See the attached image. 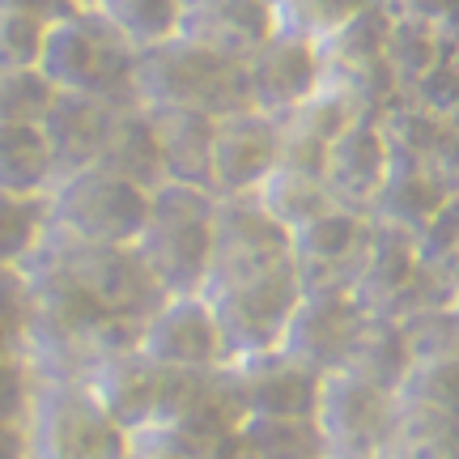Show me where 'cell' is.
<instances>
[{
    "mask_svg": "<svg viewBox=\"0 0 459 459\" xmlns=\"http://www.w3.org/2000/svg\"><path fill=\"white\" fill-rule=\"evenodd\" d=\"M344 370L395 395L400 387H404L409 370H412V349H409V332H404V324L383 319V315H370Z\"/></svg>",
    "mask_w": 459,
    "mask_h": 459,
    "instance_id": "484cf974",
    "label": "cell"
},
{
    "mask_svg": "<svg viewBox=\"0 0 459 459\" xmlns=\"http://www.w3.org/2000/svg\"><path fill=\"white\" fill-rule=\"evenodd\" d=\"M281 162V119L255 107L217 119L213 196H255Z\"/></svg>",
    "mask_w": 459,
    "mask_h": 459,
    "instance_id": "5bb4252c",
    "label": "cell"
},
{
    "mask_svg": "<svg viewBox=\"0 0 459 459\" xmlns=\"http://www.w3.org/2000/svg\"><path fill=\"white\" fill-rule=\"evenodd\" d=\"M94 9H99L136 51L175 39V34L183 30V13H187L183 0H99Z\"/></svg>",
    "mask_w": 459,
    "mask_h": 459,
    "instance_id": "f1b7e54d",
    "label": "cell"
},
{
    "mask_svg": "<svg viewBox=\"0 0 459 459\" xmlns=\"http://www.w3.org/2000/svg\"><path fill=\"white\" fill-rule=\"evenodd\" d=\"M128 459H153V455H145V451H132V455Z\"/></svg>",
    "mask_w": 459,
    "mask_h": 459,
    "instance_id": "7dc6e473",
    "label": "cell"
},
{
    "mask_svg": "<svg viewBox=\"0 0 459 459\" xmlns=\"http://www.w3.org/2000/svg\"><path fill=\"white\" fill-rule=\"evenodd\" d=\"M56 94L43 68H0V124H43Z\"/></svg>",
    "mask_w": 459,
    "mask_h": 459,
    "instance_id": "d6a6232c",
    "label": "cell"
},
{
    "mask_svg": "<svg viewBox=\"0 0 459 459\" xmlns=\"http://www.w3.org/2000/svg\"><path fill=\"white\" fill-rule=\"evenodd\" d=\"M395 4H404L409 13L426 17V22L443 34L446 43H451V39H459V0H395Z\"/></svg>",
    "mask_w": 459,
    "mask_h": 459,
    "instance_id": "f35d334b",
    "label": "cell"
},
{
    "mask_svg": "<svg viewBox=\"0 0 459 459\" xmlns=\"http://www.w3.org/2000/svg\"><path fill=\"white\" fill-rule=\"evenodd\" d=\"M56 187V166L43 124H0V192L48 196Z\"/></svg>",
    "mask_w": 459,
    "mask_h": 459,
    "instance_id": "d4e9b609",
    "label": "cell"
},
{
    "mask_svg": "<svg viewBox=\"0 0 459 459\" xmlns=\"http://www.w3.org/2000/svg\"><path fill=\"white\" fill-rule=\"evenodd\" d=\"M213 217L217 196L209 187L162 183L149 196V217L136 238V251L145 255L149 273L162 281L170 298L204 290L209 255H213Z\"/></svg>",
    "mask_w": 459,
    "mask_h": 459,
    "instance_id": "3957f363",
    "label": "cell"
},
{
    "mask_svg": "<svg viewBox=\"0 0 459 459\" xmlns=\"http://www.w3.org/2000/svg\"><path fill=\"white\" fill-rule=\"evenodd\" d=\"M234 370L243 383L247 417H315L319 409L324 375H315L311 366H302L281 349L234 361Z\"/></svg>",
    "mask_w": 459,
    "mask_h": 459,
    "instance_id": "2e32d148",
    "label": "cell"
},
{
    "mask_svg": "<svg viewBox=\"0 0 459 459\" xmlns=\"http://www.w3.org/2000/svg\"><path fill=\"white\" fill-rule=\"evenodd\" d=\"M115 102L85 99V94H56L51 111L43 115V136L51 149V166H56V183L99 166L102 145L111 136L115 124Z\"/></svg>",
    "mask_w": 459,
    "mask_h": 459,
    "instance_id": "e0dca14e",
    "label": "cell"
},
{
    "mask_svg": "<svg viewBox=\"0 0 459 459\" xmlns=\"http://www.w3.org/2000/svg\"><path fill=\"white\" fill-rule=\"evenodd\" d=\"M0 9H17V13H30L39 22L56 26L60 17H68L73 9H82V4L77 0H0Z\"/></svg>",
    "mask_w": 459,
    "mask_h": 459,
    "instance_id": "ab89813d",
    "label": "cell"
},
{
    "mask_svg": "<svg viewBox=\"0 0 459 459\" xmlns=\"http://www.w3.org/2000/svg\"><path fill=\"white\" fill-rule=\"evenodd\" d=\"M102 170H111L119 179L136 183L145 192H158L166 183V162H162V145H158V132H153V115L145 102H128L115 111L111 136L102 145L99 158Z\"/></svg>",
    "mask_w": 459,
    "mask_h": 459,
    "instance_id": "603a6c76",
    "label": "cell"
},
{
    "mask_svg": "<svg viewBox=\"0 0 459 459\" xmlns=\"http://www.w3.org/2000/svg\"><path fill=\"white\" fill-rule=\"evenodd\" d=\"M48 196L0 192V273H22L39 243L48 238Z\"/></svg>",
    "mask_w": 459,
    "mask_h": 459,
    "instance_id": "f546056e",
    "label": "cell"
},
{
    "mask_svg": "<svg viewBox=\"0 0 459 459\" xmlns=\"http://www.w3.org/2000/svg\"><path fill=\"white\" fill-rule=\"evenodd\" d=\"M204 302L213 307L230 361H247L281 349V336L302 302V281L294 264H281L273 273L234 281L221 290H204Z\"/></svg>",
    "mask_w": 459,
    "mask_h": 459,
    "instance_id": "52a82bcc",
    "label": "cell"
},
{
    "mask_svg": "<svg viewBox=\"0 0 459 459\" xmlns=\"http://www.w3.org/2000/svg\"><path fill=\"white\" fill-rule=\"evenodd\" d=\"M48 30L51 26L39 17L0 9V68H39Z\"/></svg>",
    "mask_w": 459,
    "mask_h": 459,
    "instance_id": "e575fe53",
    "label": "cell"
},
{
    "mask_svg": "<svg viewBox=\"0 0 459 459\" xmlns=\"http://www.w3.org/2000/svg\"><path fill=\"white\" fill-rule=\"evenodd\" d=\"M255 200H260L268 213L277 217L281 226L294 234L298 226H307V221H315L319 213H328L332 204V192H328V179L324 175H311V170H294V166H277L268 179H264V187L255 192Z\"/></svg>",
    "mask_w": 459,
    "mask_h": 459,
    "instance_id": "4316f807",
    "label": "cell"
},
{
    "mask_svg": "<svg viewBox=\"0 0 459 459\" xmlns=\"http://www.w3.org/2000/svg\"><path fill=\"white\" fill-rule=\"evenodd\" d=\"M136 99L145 107H187V111H204L221 119L230 111L251 107L247 60H234L192 34H175L166 43L141 48Z\"/></svg>",
    "mask_w": 459,
    "mask_h": 459,
    "instance_id": "6da1fadb",
    "label": "cell"
},
{
    "mask_svg": "<svg viewBox=\"0 0 459 459\" xmlns=\"http://www.w3.org/2000/svg\"><path fill=\"white\" fill-rule=\"evenodd\" d=\"M446 200H451V187H446V179L438 175V166L429 158H400V153H392V170H387V179H383L375 204H370V217L378 226L409 230L417 238Z\"/></svg>",
    "mask_w": 459,
    "mask_h": 459,
    "instance_id": "d6986e66",
    "label": "cell"
},
{
    "mask_svg": "<svg viewBox=\"0 0 459 459\" xmlns=\"http://www.w3.org/2000/svg\"><path fill=\"white\" fill-rule=\"evenodd\" d=\"M395 443L404 459H459V417L438 409H417L395 400Z\"/></svg>",
    "mask_w": 459,
    "mask_h": 459,
    "instance_id": "4dcf8cb0",
    "label": "cell"
},
{
    "mask_svg": "<svg viewBox=\"0 0 459 459\" xmlns=\"http://www.w3.org/2000/svg\"><path fill=\"white\" fill-rule=\"evenodd\" d=\"M366 319L370 311L353 298V290H302V302L281 336V353L311 366L315 375H336L353 358Z\"/></svg>",
    "mask_w": 459,
    "mask_h": 459,
    "instance_id": "8fae6325",
    "label": "cell"
},
{
    "mask_svg": "<svg viewBox=\"0 0 459 459\" xmlns=\"http://www.w3.org/2000/svg\"><path fill=\"white\" fill-rule=\"evenodd\" d=\"M366 4L370 0H277V26L324 43L344 22H353Z\"/></svg>",
    "mask_w": 459,
    "mask_h": 459,
    "instance_id": "836d02e7",
    "label": "cell"
},
{
    "mask_svg": "<svg viewBox=\"0 0 459 459\" xmlns=\"http://www.w3.org/2000/svg\"><path fill=\"white\" fill-rule=\"evenodd\" d=\"M77 4H82V9H94V4H99V0H77Z\"/></svg>",
    "mask_w": 459,
    "mask_h": 459,
    "instance_id": "bcb514c9",
    "label": "cell"
},
{
    "mask_svg": "<svg viewBox=\"0 0 459 459\" xmlns=\"http://www.w3.org/2000/svg\"><path fill=\"white\" fill-rule=\"evenodd\" d=\"M26 455L30 459H128L132 434L115 421L90 383L77 378H34L26 412Z\"/></svg>",
    "mask_w": 459,
    "mask_h": 459,
    "instance_id": "277c9868",
    "label": "cell"
},
{
    "mask_svg": "<svg viewBox=\"0 0 459 459\" xmlns=\"http://www.w3.org/2000/svg\"><path fill=\"white\" fill-rule=\"evenodd\" d=\"M34 255L56 264L60 273H68L102 311L119 315V319L145 324L149 315L170 298L162 290V281L149 273L136 243H82V238L48 230V238L39 243Z\"/></svg>",
    "mask_w": 459,
    "mask_h": 459,
    "instance_id": "5b68a950",
    "label": "cell"
},
{
    "mask_svg": "<svg viewBox=\"0 0 459 459\" xmlns=\"http://www.w3.org/2000/svg\"><path fill=\"white\" fill-rule=\"evenodd\" d=\"M290 238L302 290H353L375 243V217L332 204L328 213L298 226Z\"/></svg>",
    "mask_w": 459,
    "mask_h": 459,
    "instance_id": "30bf717a",
    "label": "cell"
},
{
    "mask_svg": "<svg viewBox=\"0 0 459 459\" xmlns=\"http://www.w3.org/2000/svg\"><path fill=\"white\" fill-rule=\"evenodd\" d=\"M141 353L149 361L166 366V370H213V366H230L217 315L204 302V294L166 298L162 307L141 324Z\"/></svg>",
    "mask_w": 459,
    "mask_h": 459,
    "instance_id": "4fadbf2b",
    "label": "cell"
},
{
    "mask_svg": "<svg viewBox=\"0 0 459 459\" xmlns=\"http://www.w3.org/2000/svg\"><path fill=\"white\" fill-rule=\"evenodd\" d=\"M243 438L251 459H328L315 417H247Z\"/></svg>",
    "mask_w": 459,
    "mask_h": 459,
    "instance_id": "83f0119b",
    "label": "cell"
},
{
    "mask_svg": "<svg viewBox=\"0 0 459 459\" xmlns=\"http://www.w3.org/2000/svg\"><path fill=\"white\" fill-rule=\"evenodd\" d=\"M273 30H277V4L268 0H196L187 4L179 34H192L234 60H247Z\"/></svg>",
    "mask_w": 459,
    "mask_h": 459,
    "instance_id": "44dd1931",
    "label": "cell"
},
{
    "mask_svg": "<svg viewBox=\"0 0 459 459\" xmlns=\"http://www.w3.org/2000/svg\"><path fill=\"white\" fill-rule=\"evenodd\" d=\"M149 196L153 192L90 166L48 192V221L56 234L82 243H136L149 217Z\"/></svg>",
    "mask_w": 459,
    "mask_h": 459,
    "instance_id": "8992f818",
    "label": "cell"
},
{
    "mask_svg": "<svg viewBox=\"0 0 459 459\" xmlns=\"http://www.w3.org/2000/svg\"><path fill=\"white\" fill-rule=\"evenodd\" d=\"M395 417L400 409H395L392 392H383L349 370L324 375L315 421H319L328 459H375L392 451Z\"/></svg>",
    "mask_w": 459,
    "mask_h": 459,
    "instance_id": "9c48e42d",
    "label": "cell"
},
{
    "mask_svg": "<svg viewBox=\"0 0 459 459\" xmlns=\"http://www.w3.org/2000/svg\"><path fill=\"white\" fill-rule=\"evenodd\" d=\"M434 166H438V175L446 179L451 196H459V119L443 136V145H438V153H434Z\"/></svg>",
    "mask_w": 459,
    "mask_h": 459,
    "instance_id": "60d3db41",
    "label": "cell"
},
{
    "mask_svg": "<svg viewBox=\"0 0 459 459\" xmlns=\"http://www.w3.org/2000/svg\"><path fill=\"white\" fill-rule=\"evenodd\" d=\"M421 273V251H417V238L409 230L395 226H378L375 221V243H370V255L361 264V277L353 285V298L370 315H383V319H395L400 302L409 294V285Z\"/></svg>",
    "mask_w": 459,
    "mask_h": 459,
    "instance_id": "ffe728a7",
    "label": "cell"
},
{
    "mask_svg": "<svg viewBox=\"0 0 459 459\" xmlns=\"http://www.w3.org/2000/svg\"><path fill=\"white\" fill-rule=\"evenodd\" d=\"M375 459H404L400 451H383V455H375Z\"/></svg>",
    "mask_w": 459,
    "mask_h": 459,
    "instance_id": "f6af8a7d",
    "label": "cell"
},
{
    "mask_svg": "<svg viewBox=\"0 0 459 459\" xmlns=\"http://www.w3.org/2000/svg\"><path fill=\"white\" fill-rule=\"evenodd\" d=\"M387 170H392V145L383 136V124L378 119H358L332 141L324 179H328V192L336 204L370 213Z\"/></svg>",
    "mask_w": 459,
    "mask_h": 459,
    "instance_id": "9a60e30c",
    "label": "cell"
},
{
    "mask_svg": "<svg viewBox=\"0 0 459 459\" xmlns=\"http://www.w3.org/2000/svg\"><path fill=\"white\" fill-rule=\"evenodd\" d=\"M387 68H392V82L400 90V99H409L421 90L434 68L443 65L446 56V39L434 26H429L426 17L409 13L404 4H395L392 0V26H387Z\"/></svg>",
    "mask_w": 459,
    "mask_h": 459,
    "instance_id": "cb8c5ba5",
    "label": "cell"
},
{
    "mask_svg": "<svg viewBox=\"0 0 459 459\" xmlns=\"http://www.w3.org/2000/svg\"><path fill=\"white\" fill-rule=\"evenodd\" d=\"M26 324V281L22 273H0V353H17Z\"/></svg>",
    "mask_w": 459,
    "mask_h": 459,
    "instance_id": "74e56055",
    "label": "cell"
},
{
    "mask_svg": "<svg viewBox=\"0 0 459 459\" xmlns=\"http://www.w3.org/2000/svg\"><path fill=\"white\" fill-rule=\"evenodd\" d=\"M136 56L124 34L99 9H73L48 30L39 68L51 77L60 94H85L115 107H128L136 99Z\"/></svg>",
    "mask_w": 459,
    "mask_h": 459,
    "instance_id": "7a4b0ae2",
    "label": "cell"
},
{
    "mask_svg": "<svg viewBox=\"0 0 459 459\" xmlns=\"http://www.w3.org/2000/svg\"><path fill=\"white\" fill-rule=\"evenodd\" d=\"M281 264H294V238L255 196H217L213 217V255L204 290H221L234 281L273 273ZM200 290V294H204Z\"/></svg>",
    "mask_w": 459,
    "mask_h": 459,
    "instance_id": "ba28073f",
    "label": "cell"
},
{
    "mask_svg": "<svg viewBox=\"0 0 459 459\" xmlns=\"http://www.w3.org/2000/svg\"><path fill=\"white\" fill-rule=\"evenodd\" d=\"M34 400V370L22 361V353H0V417L26 421Z\"/></svg>",
    "mask_w": 459,
    "mask_h": 459,
    "instance_id": "8d00e7d4",
    "label": "cell"
},
{
    "mask_svg": "<svg viewBox=\"0 0 459 459\" xmlns=\"http://www.w3.org/2000/svg\"><path fill=\"white\" fill-rule=\"evenodd\" d=\"M183 4H196V0H183Z\"/></svg>",
    "mask_w": 459,
    "mask_h": 459,
    "instance_id": "c3c4849f",
    "label": "cell"
},
{
    "mask_svg": "<svg viewBox=\"0 0 459 459\" xmlns=\"http://www.w3.org/2000/svg\"><path fill=\"white\" fill-rule=\"evenodd\" d=\"M417 251L429 268H451L459 255V196H451L438 213L426 221V230L417 234Z\"/></svg>",
    "mask_w": 459,
    "mask_h": 459,
    "instance_id": "d590c367",
    "label": "cell"
},
{
    "mask_svg": "<svg viewBox=\"0 0 459 459\" xmlns=\"http://www.w3.org/2000/svg\"><path fill=\"white\" fill-rule=\"evenodd\" d=\"M90 387H94V395L107 404V412H111L115 421L136 438L153 421L158 404H162L166 366L149 361L141 353V344H136V349H124V353L102 361L99 370L90 375Z\"/></svg>",
    "mask_w": 459,
    "mask_h": 459,
    "instance_id": "ac0fdd59",
    "label": "cell"
},
{
    "mask_svg": "<svg viewBox=\"0 0 459 459\" xmlns=\"http://www.w3.org/2000/svg\"><path fill=\"white\" fill-rule=\"evenodd\" d=\"M446 281H451V294H455V307H459V255H455V264L446 268Z\"/></svg>",
    "mask_w": 459,
    "mask_h": 459,
    "instance_id": "ee69618b",
    "label": "cell"
},
{
    "mask_svg": "<svg viewBox=\"0 0 459 459\" xmlns=\"http://www.w3.org/2000/svg\"><path fill=\"white\" fill-rule=\"evenodd\" d=\"M204 459H251V446H247V438H243V426L234 429V434H226V438H217V443L204 451Z\"/></svg>",
    "mask_w": 459,
    "mask_h": 459,
    "instance_id": "7bdbcfd3",
    "label": "cell"
},
{
    "mask_svg": "<svg viewBox=\"0 0 459 459\" xmlns=\"http://www.w3.org/2000/svg\"><path fill=\"white\" fill-rule=\"evenodd\" d=\"M400 404H417V409H438L459 417V353L443 358H421L412 361L404 387L395 392Z\"/></svg>",
    "mask_w": 459,
    "mask_h": 459,
    "instance_id": "1f68e13d",
    "label": "cell"
},
{
    "mask_svg": "<svg viewBox=\"0 0 459 459\" xmlns=\"http://www.w3.org/2000/svg\"><path fill=\"white\" fill-rule=\"evenodd\" d=\"M328 82L324 48L294 30H273L260 48L247 56V94L251 107L268 115H290L294 107L311 99L319 85Z\"/></svg>",
    "mask_w": 459,
    "mask_h": 459,
    "instance_id": "7c38bea8",
    "label": "cell"
},
{
    "mask_svg": "<svg viewBox=\"0 0 459 459\" xmlns=\"http://www.w3.org/2000/svg\"><path fill=\"white\" fill-rule=\"evenodd\" d=\"M0 459H30L26 455V421L0 417Z\"/></svg>",
    "mask_w": 459,
    "mask_h": 459,
    "instance_id": "b9f144b4",
    "label": "cell"
},
{
    "mask_svg": "<svg viewBox=\"0 0 459 459\" xmlns=\"http://www.w3.org/2000/svg\"><path fill=\"white\" fill-rule=\"evenodd\" d=\"M268 4H277V0H268Z\"/></svg>",
    "mask_w": 459,
    "mask_h": 459,
    "instance_id": "681fc988",
    "label": "cell"
},
{
    "mask_svg": "<svg viewBox=\"0 0 459 459\" xmlns=\"http://www.w3.org/2000/svg\"><path fill=\"white\" fill-rule=\"evenodd\" d=\"M153 132L162 145L166 183H192L213 192V136L217 115L187 111V107H149Z\"/></svg>",
    "mask_w": 459,
    "mask_h": 459,
    "instance_id": "7402d4cb",
    "label": "cell"
}]
</instances>
